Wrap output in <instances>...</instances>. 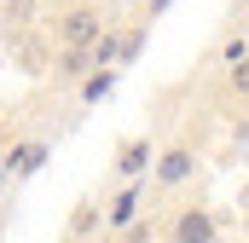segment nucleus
<instances>
[{
	"mask_svg": "<svg viewBox=\"0 0 249 243\" xmlns=\"http://www.w3.org/2000/svg\"><path fill=\"white\" fill-rule=\"evenodd\" d=\"M58 41L64 47H93V41H99V12H93V6H70L58 17Z\"/></svg>",
	"mask_w": 249,
	"mask_h": 243,
	"instance_id": "f257e3e1",
	"label": "nucleus"
},
{
	"mask_svg": "<svg viewBox=\"0 0 249 243\" xmlns=\"http://www.w3.org/2000/svg\"><path fill=\"white\" fill-rule=\"evenodd\" d=\"M168 238H174V243H214V214H209V208H186V214H174Z\"/></svg>",
	"mask_w": 249,
	"mask_h": 243,
	"instance_id": "f03ea898",
	"label": "nucleus"
},
{
	"mask_svg": "<svg viewBox=\"0 0 249 243\" xmlns=\"http://www.w3.org/2000/svg\"><path fill=\"white\" fill-rule=\"evenodd\" d=\"M191 168H197V156H191L186 145H168V151L157 156V185H186Z\"/></svg>",
	"mask_w": 249,
	"mask_h": 243,
	"instance_id": "7ed1b4c3",
	"label": "nucleus"
},
{
	"mask_svg": "<svg viewBox=\"0 0 249 243\" xmlns=\"http://www.w3.org/2000/svg\"><path fill=\"white\" fill-rule=\"evenodd\" d=\"M41 162H47V145H41V139H29V145H18V151L0 162V174H12V180H29Z\"/></svg>",
	"mask_w": 249,
	"mask_h": 243,
	"instance_id": "20e7f679",
	"label": "nucleus"
},
{
	"mask_svg": "<svg viewBox=\"0 0 249 243\" xmlns=\"http://www.w3.org/2000/svg\"><path fill=\"white\" fill-rule=\"evenodd\" d=\"M151 156H157V151H151V139H127V145H122V156H116V168H122L127 180H139V174L151 168Z\"/></svg>",
	"mask_w": 249,
	"mask_h": 243,
	"instance_id": "39448f33",
	"label": "nucleus"
},
{
	"mask_svg": "<svg viewBox=\"0 0 249 243\" xmlns=\"http://www.w3.org/2000/svg\"><path fill=\"white\" fill-rule=\"evenodd\" d=\"M139 203H145V185L133 180V185L122 191V197L110 203V226H133V220H139Z\"/></svg>",
	"mask_w": 249,
	"mask_h": 243,
	"instance_id": "423d86ee",
	"label": "nucleus"
},
{
	"mask_svg": "<svg viewBox=\"0 0 249 243\" xmlns=\"http://www.w3.org/2000/svg\"><path fill=\"white\" fill-rule=\"evenodd\" d=\"M110 87H116V75H110V69L99 64V69H87V81H81V99H87V104H99V99H105Z\"/></svg>",
	"mask_w": 249,
	"mask_h": 243,
	"instance_id": "0eeeda50",
	"label": "nucleus"
},
{
	"mask_svg": "<svg viewBox=\"0 0 249 243\" xmlns=\"http://www.w3.org/2000/svg\"><path fill=\"white\" fill-rule=\"evenodd\" d=\"M87 69H93V47H64L58 75H87Z\"/></svg>",
	"mask_w": 249,
	"mask_h": 243,
	"instance_id": "6e6552de",
	"label": "nucleus"
},
{
	"mask_svg": "<svg viewBox=\"0 0 249 243\" xmlns=\"http://www.w3.org/2000/svg\"><path fill=\"white\" fill-rule=\"evenodd\" d=\"M232 93H244V99H249V52L232 58Z\"/></svg>",
	"mask_w": 249,
	"mask_h": 243,
	"instance_id": "1a4fd4ad",
	"label": "nucleus"
},
{
	"mask_svg": "<svg viewBox=\"0 0 249 243\" xmlns=\"http://www.w3.org/2000/svg\"><path fill=\"white\" fill-rule=\"evenodd\" d=\"M116 52H122V41H110V35H99V41H93V64H110Z\"/></svg>",
	"mask_w": 249,
	"mask_h": 243,
	"instance_id": "9d476101",
	"label": "nucleus"
},
{
	"mask_svg": "<svg viewBox=\"0 0 249 243\" xmlns=\"http://www.w3.org/2000/svg\"><path fill=\"white\" fill-rule=\"evenodd\" d=\"M93 226H99V208H75V238H87Z\"/></svg>",
	"mask_w": 249,
	"mask_h": 243,
	"instance_id": "9b49d317",
	"label": "nucleus"
},
{
	"mask_svg": "<svg viewBox=\"0 0 249 243\" xmlns=\"http://www.w3.org/2000/svg\"><path fill=\"white\" fill-rule=\"evenodd\" d=\"M162 6H174V0H151V12H162Z\"/></svg>",
	"mask_w": 249,
	"mask_h": 243,
	"instance_id": "f8f14e48",
	"label": "nucleus"
},
{
	"mask_svg": "<svg viewBox=\"0 0 249 243\" xmlns=\"http://www.w3.org/2000/svg\"><path fill=\"white\" fill-rule=\"evenodd\" d=\"M0 162H6V151H0Z\"/></svg>",
	"mask_w": 249,
	"mask_h": 243,
	"instance_id": "ddd939ff",
	"label": "nucleus"
},
{
	"mask_svg": "<svg viewBox=\"0 0 249 243\" xmlns=\"http://www.w3.org/2000/svg\"><path fill=\"white\" fill-rule=\"evenodd\" d=\"M70 243H81V238H70Z\"/></svg>",
	"mask_w": 249,
	"mask_h": 243,
	"instance_id": "4468645a",
	"label": "nucleus"
},
{
	"mask_svg": "<svg viewBox=\"0 0 249 243\" xmlns=\"http://www.w3.org/2000/svg\"><path fill=\"white\" fill-rule=\"evenodd\" d=\"M0 6H6V0H0Z\"/></svg>",
	"mask_w": 249,
	"mask_h": 243,
	"instance_id": "2eb2a0df",
	"label": "nucleus"
}]
</instances>
